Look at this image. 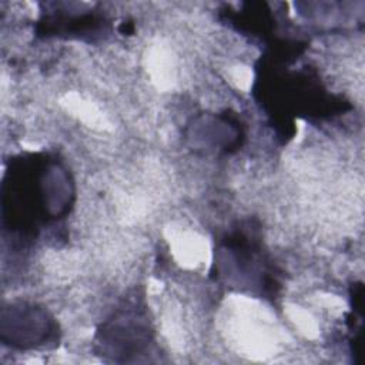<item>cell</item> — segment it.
<instances>
[{"label": "cell", "mask_w": 365, "mask_h": 365, "mask_svg": "<svg viewBox=\"0 0 365 365\" xmlns=\"http://www.w3.org/2000/svg\"><path fill=\"white\" fill-rule=\"evenodd\" d=\"M3 184V217L10 228L34 232L40 224L63 218L74 200V184L56 158L33 154L13 161Z\"/></svg>", "instance_id": "obj_1"}, {"label": "cell", "mask_w": 365, "mask_h": 365, "mask_svg": "<svg viewBox=\"0 0 365 365\" xmlns=\"http://www.w3.org/2000/svg\"><path fill=\"white\" fill-rule=\"evenodd\" d=\"M100 344L108 355H128L141 354L150 344V329L140 312L125 309V312L115 314L100 331Z\"/></svg>", "instance_id": "obj_3"}, {"label": "cell", "mask_w": 365, "mask_h": 365, "mask_svg": "<svg viewBox=\"0 0 365 365\" xmlns=\"http://www.w3.org/2000/svg\"><path fill=\"white\" fill-rule=\"evenodd\" d=\"M56 325L50 315L34 305L13 304L1 314V341L13 348L29 349L47 344Z\"/></svg>", "instance_id": "obj_2"}]
</instances>
